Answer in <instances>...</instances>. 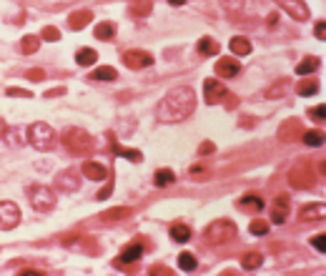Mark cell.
<instances>
[{
  "label": "cell",
  "instance_id": "23",
  "mask_svg": "<svg viewBox=\"0 0 326 276\" xmlns=\"http://www.w3.org/2000/svg\"><path fill=\"white\" fill-rule=\"evenodd\" d=\"M171 239L178 241V244H186V241L191 239V229H188L186 223H173V226H171Z\"/></svg>",
  "mask_w": 326,
  "mask_h": 276
},
{
  "label": "cell",
  "instance_id": "12",
  "mask_svg": "<svg viewBox=\"0 0 326 276\" xmlns=\"http://www.w3.org/2000/svg\"><path fill=\"white\" fill-rule=\"evenodd\" d=\"M226 95V88L218 83V81H213V78H206L204 81V98H206V103H218L221 98Z\"/></svg>",
  "mask_w": 326,
  "mask_h": 276
},
{
  "label": "cell",
  "instance_id": "6",
  "mask_svg": "<svg viewBox=\"0 0 326 276\" xmlns=\"http://www.w3.org/2000/svg\"><path fill=\"white\" fill-rule=\"evenodd\" d=\"M28 196H30V206L35 211H53L56 209V193L48 186H30Z\"/></svg>",
  "mask_w": 326,
  "mask_h": 276
},
{
  "label": "cell",
  "instance_id": "1",
  "mask_svg": "<svg viewBox=\"0 0 326 276\" xmlns=\"http://www.w3.org/2000/svg\"><path fill=\"white\" fill-rule=\"evenodd\" d=\"M196 111V93L188 86H178L166 93V98L158 106V121L161 123H178L186 121L191 113Z\"/></svg>",
  "mask_w": 326,
  "mask_h": 276
},
{
  "label": "cell",
  "instance_id": "44",
  "mask_svg": "<svg viewBox=\"0 0 326 276\" xmlns=\"http://www.w3.org/2000/svg\"><path fill=\"white\" fill-rule=\"evenodd\" d=\"M111 191H113V184H106V188L98 193V201H106V198L111 196Z\"/></svg>",
  "mask_w": 326,
  "mask_h": 276
},
{
  "label": "cell",
  "instance_id": "40",
  "mask_svg": "<svg viewBox=\"0 0 326 276\" xmlns=\"http://www.w3.org/2000/svg\"><path fill=\"white\" fill-rule=\"evenodd\" d=\"M213 151H216V146H213L211 141H206V143H201V146H198V154H201V156H208V154H213Z\"/></svg>",
  "mask_w": 326,
  "mask_h": 276
},
{
  "label": "cell",
  "instance_id": "37",
  "mask_svg": "<svg viewBox=\"0 0 326 276\" xmlns=\"http://www.w3.org/2000/svg\"><path fill=\"white\" fill-rule=\"evenodd\" d=\"M40 40H51V43H56V40H60V31L58 28H53V26H48V28H43V33H40Z\"/></svg>",
  "mask_w": 326,
  "mask_h": 276
},
{
  "label": "cell",
  "instance_id": "22",
  "mask_svg": "<svg viewBox=\"0 0 326 276\" xmlns=\"http://www.w3.org/2000/svg\"><path fill=\"white\" fill-rule=\"evenodd\" d=\"M229 48H231V53H236V56H248V53H251V43H248V38H243V35L231 38Z\"/></svg>",
  "mask_w": 326,
  "mask_h": 276
},
{
  "label": "cell",
  "instance_id": "5",
  "mask_svg": "<svg viewBox=\"0 0 326 276\" xmlns=\"http://www.w3.org/2000/svg\"><path fill=\"white\" fill-rule=\"evenodd\" d=\"M238 236V229L234 226V221H213L206 229V241L208 244H226V241H234Z\"/></svg>",
  "mask_w": 326,
  "mask_h": 276
},
{
  "label": "cell",
  "instance_id": "7",
  "mask_svg": "<svg viewBox=\"0 0 326 276\" xmlns=\"http://www.w3.org/2000/svg\"><path fill=\"white\" fill-rule=\"evenodd\" d=\"M20 223V209L13 201H0V229L10 231Z\"/></svg>",
  "mask_w": 326,
  "mask_h": 276
},
{
  "label": "cell",
  "instance_id": "25",
  "mask_svg": "<svg viewBox=\"0 0 326 276\" xmlns=\"http://www.w3.org/2000/svg\"><path fill=\"white\" fill-rule=\"evenodd\" d=\"M76 61H78V65H93V63L98 61V53L93 48H81L76 53Z\"/></svg>",
  "mask_w": 326,
  "mask_h": 276
},
{
  "label": "cell",
  "instance_id": "24",
  "mask_svg": "<svg viewBox=\"0 0 326 276\" xmlns=\"http://www.w3.org/2000/svg\"><path fill=\"white\" fill-rule=\"evenodd\" d=\"M153 181H156V186H171L173 181H176V173L171 171V168H158L156 171V176H153Z\"/></svg>",
  "mask_w": 326,
  "mask_h": 276
},
{
  "label": "cell",
  "instance_id": "18",
  "mask_svg": "<svg viewBox=\"0 0 326 276\" xmlns=\"http://www.w3.org/2000/svg\"><path fill=\"white\" fill-rule=\"evenodd\" d=\"M324 214H326L324 204H311V206H304L298 211V218L301 221H319V218H324Z\"/></svg>",
  "mask_w": 326,
  "mask_h": 276
},
{
  "label": "cell",
  "instance_id": "17",
  "mask_svg": "<svg viewBox=\"0 0 326 276\" xmlns=\"http://www.w3.org/2000/svg\"><path fill=\"white\" fill-rule=\"evenodd\" d=\"M90 20H93V13L90 10H76V13H70L68 26H70V31H83Z\"/></svg>",
  "mask_w": 326,
  "mask_h": 276
},
{
  "label": "cell",
  "instance_id": "36",
  "mask_svg": "<svg viewBox=\"0 0 326 276\" xmlns=\"http://www.w3.org/2000/svg\"><path fill=\"white\" fill-rule=\"evenodd\" d=\"M248 231H251L254 236H264V234H268V223L266 221H251V223H248Z\"/></svg>",
  "mask_w": 326,
  "mask_h": 276
},
{
  "label": "cell",
  "instance_id": "47",
  "mask_svg": "<svg viewBox=\"0 0 326 276\" xmlns=\"http://www.w3.org/2000/svg\"><path fill=\"white\" fill-rule=\"evenodd\" d=\"M23 276H40L43 271H35V269H26V271H20Z\"/></svg>",
  "mask_w": 326,
  "mask_h": 276
},
{
  "label": "cell",
  "instance_id": "16",
  "mask_svg": "<svg viewBox=\"0 0 326 276\" xmlns=\"http://www.w3.org/2000/svg\"><path fill=\"white\" fill-rule=\"evenodd\" d=\"M281 8H286L294 18H298V20H306L309 18V8L301 3V0H276Z\"/></svg>",
  "mask_w": 326,
  "mask_h": 276
},
{
  "label": "cell",
  "instance_id": "39",
  "mask_svg": "<svg viewBox=\"0 0 326 276\" xmlns=\"http://www.w3.org/2000/svg\"><path fill=\"white\" fill-rule=\"evenodd\" d=\"M326 236L324 234H316V236H311V246L316 248V251H326Z\"/></svg>",
  "mask_w": 326,
  "mask_h": 276
},
{
  "label": "cell",
  "instance_id": "20",
  "mask_svg": "<svg viewBox=\"0 0 326 276\" xmlns=\"http://www.w3.org/2000/svg\"><path fill=\"white\" fill-rule=\"evenodd\" d=\"M286 216H289V198H286V196H279V198H276V206H273L271 221H273V223H284Z\"/></svg>",
  "mask_w": 326,
  "mask_h": 276
},
{
  "label": "cell",
  "instance_id": "27",
  "mask_svg": "<svg viewBox=\"0 0 326 276\" xmlns=\"http://www.w3.org/2000/svg\"><path fill=\"white\" fill-rule=\"evenodd\" d=\"M38 45H40V38H38V35H26V38L20 40V53L30 56V53L38 51Z\"/></svg>",
  "mask_w": 326,
  "mask_h": 276
},
{
  "label": "cell",
  "instance_id": "19",
  "mask_svg": "<svg viewBox=\"0 0 326 276\" xmlns=\"http://www.w3.org/2000/svg\"><path fill=\"white\" fill-rule=\"evenodd\" d=\"M90 81L111 83V81H118V73H116V68H111V65H101V68H95V70L90 73Z\"/></svg>",
  "mask_w": 326,
  "mask_h": 276
},
{
  "label": "cell",
  "instance_id": "3",
  "mask_svg": "<svg viewBox=\"0 0 326 276\" xmlns=\"http://www.w3.org/2000/svg\"><path fill=\"white\" fill-rule=\"evenodd\" d=\"M314 181H316V176H314V166H311L309 158H301V161H296V163L291 166V171H289V184L294 186V188H311Z\"/></svg>",
  "mask_w": 326,
  "mask_h": 276
},
{
  "label": "cell",
  "instance_id": "38",
  "mask_svg": "<svg viewBox=\"0 0 326 276\" xmlns=\"http://www.w3.org/2000/svg\"><path fill=\"white\" fill-rule=\"evenodd\" d=\"M131 214V209H111V211H106V214L101 216L103 221H111V218H123V216Z\"/></svg>",
  "mask_w": 326,
  "mask_h": 276
},
{
  "label": "cell",
  "instance_id": "14",
  "mask_svg": "<svg viewBox=\"0 0 326 276\" xmlns=\"http://www.w3.org/2000/svg\"><path fill=\"white\" fill-rule=\"evenodd\" d=\"M298 136H301V121H296V118L286 121L279 128V138L281 141H298Z\"/></svg>",
  "mask_w": 326,
  "mask_h": 276
},
{
  "label": "cell",
  "instance_id": "35",
  "mask_svg": "<svg viewBox=\"0 0 326 276\" xmlns=\"http://www.w3.org/2000/svg\"><path fill=\"white\" fill-rule=\"evenodd\" d=\"M316 91H319V83L316 81H301L298 83V93L301 95H314Z\"/></svg>",
  "mask_w": 326,
  "mask_h": 276
},
{
  "label": "cell",
  "instance_id": "42",
  "mask_svg": "<svg viewBox=\"0 0 326 276\" xmlns=\"http://www.w3.org/2000/svg\"><path fill=\"white\" fill-rule=\"evenodd\" d=\"M28 78H30V81H43V78H45V73H43L40 68H33V70H28Z\"/></svg>",
  "mask_w": 326,
  "mask_h": 276
},
{
  "label": "cell",
  "instance_id": "21",
  "mask_svg": "<svg viewBox=\"0 0 326 276\" xmlns=\"http://www.w3.org/2000/svg\"><path fill=\"white\" fill-rule=\"evenodd\" d=\"M131 15L136 18H148L151 10H153V0H131Z\"/></svg>",
  "mask_w": 326,
  "mask_h": 276
},
{
  "label": "cell",
  "instance_id": "46",
  "mask_svg": "<svg viewBox=\"0 0 326 276\" xmlns=\"http://www.w3.org/2000/svg\"><path fill=\"white\" fill-rule=\"evenodd\" d=\"M151 274H171V269H166V266H151Z\"/></svg>",
  "mask_w": 326,
  "mask_h": 276
},
{
  "label": "cell",
  "instance_id": "50",
  "mask_svg": "<svg viewBox=\"0 0 326 276\" xmlns=\"http://www.w3.org/2000/svg\"><path fill=\"white\" fill-rule=\"evenodd\" d=\"M168 3H171V5H183L186 0H168Z\"/></svg>",
  "mask_w": 326,
  "mask_h": 276
},
{
  "label": "cell",
  "instance_id": "10",
  "mask_svg": "<svg viewBox=\"0 0 326 276\" xmlns=\"http://www.w3.org/2000/svg\"><path fill=\"white\" fill-rule=\"evenodd\" d=\"M236 206L241 211H246V214H261L264 211V198L259 193H246L243 198L236 201Z\"/></svg>",
  "mask_w": 326,
  "mask_h": 276
},
{
  "label": "cell",
  "instance_id": "29",
  "mask_svg": "<svg viewBox=\"0 0 326 276\" xmlns=\"http://www.w3.org/2000/svg\"><path fill=\"white\" fill-rule=\"evenodd\" d=\"M319 68V58H304V61L296 65V73L298 76H309V73H314Z\"/></svg>",
  "mask_w": 326,
  "mask_h": 276
},
{
  "label": "cell",
  "instance_id": "28",
  "mask_svg": "<svg viewBox=\"0 0 326 276\" xmlns=\"http://www.w3.org/2000/svg\"><path fill=\"white\" fill-rule=\"evenodd\" d=\"M261 264H264V256H261V254H246L243 261H241V266H243L246 271H254V269H259Z\"/></svg>",
  "mask_w": 326,
  "mask_h": 276
},
{
  "label": "cell",
  "instance_id": "26",
  "mask_svg": "<svg viewBox=\"0 0 326 276\" xmlns=\"http://www.w3.org/2000/svg\"><path fill=\"white\" fill-rule=\"evenodd\" d=\"M113 35H116L113 23H98L95 26V38L98 40H113Z\"/></svg>",
  "mask_w": 326,
  "mask_h": 276
},
{
  "label": "cell",
  "instance_id": "30",
  "mask_svg": "<svg viewBox=\"0 0 326 276\" xmlns=\"http://www.w3.org/2000/svg\"><path fill=\"white\" fill-rule=\"evenodd\" d=\"M301 138H304L306 146H321L324 143V133L321 131H306V133H301Z\"/></svg>",
  "mask_w": 326,
  "mask_h": 276
},
{
  "label": "cell",
  "instance_id": "43",
  "mask_svg": "<svg viewBox=\"0 0 326 276\" xmlns=\"http://www.w3.org/2000/svg\"><path fill=\"white\" fill-rule=\"evenodd\" d=\"M314 33H316V38H319V40H324V38H326V26H324V20H319V26L314 28Z\"/></svg>",
  "mask_w": 326,
  "mask_h": 276
},
{
  "label": "cell",
  "instance_id": "4",
  "mask_svg": "<svg viewBox=\"0 0 326 276\" xmlns=\"http://www.w3.org/2000/svg\"><path fill=\"white\" fill-rule=\"evenodd\" d=\"M28 141L38 151H51L56 146V131L48 123H33L28 128Z\"/></svg>",
  "mask_w": 326,
  "mask_h": 276
},
{
  "label": "cell",
  "instance_id": "32",
  "mask_svg": "<svg viewBox=\"0 0 326 276\" xmlns=\"http://www.w3.org/2000/svg\"><path fill=\"white\" fill-rule=\"evenodd\" d=\"M198 51L206 53V56H218V43L211 40V38H201L198 40Z\"/></svg>",
  "mask_w": 326,
  "mask_h": 276
},
{
  "label": "cell",
  "instance_id": "45",
  "mask_svg": "<svg viewBox=\"0 0 326 276\" xmlns=\"http://www.w3.org/2000/svg\"><path fill=\"white\" fill-rule=\"evenodd\" d=\"M324 113H326L324 106H319V108H311V116H314V118H319V121H324Z\"/></svg>",
  "mask_w": 326,
  "mask_h": 276
},
{
  "label": "cell",
  "instance_id": "49",
  "mask_svg": "<svg viewBox=\"0 0 326 276\" xmlns=\"http://www.w3.org/2000/svg\"><path fill=\"white\" fill-rule=\"evenodd\" d=\"M5 133H8V126H5V123L0 121V136H5Z\"/></svg>",
  "mask_w": 326,
  "mask_h": 276
},
{
  "label": "cell",
  "instance_id": "8",
  "mask_svg": "<svg viewBox=\"0 0 326 276\" xmlns=\"http://www.w3.org/2000/svg\"><path fill=\"white\" fill-rule=\"evenodd\" d=\"M123 61L131 70H143V68H151L153 65V56L146 53V51H126L123 53Z\"/></svg>",
  "mask_w": 326,
  "mask_h": 276
},
{
  "label": "cell",
  "instance_id": "2",
  "mask_svg": "<svg viewBox=\"0 0 326 276\" xmlns=\"http://www.w3.org/2000/svg\"><path fill=\"white\" fill-rule=\"evenodd\" d=\"M63 146H65L73 156H88L90 151L95 148L93 138H90L83 128H68V131L63 133Z\"/></svg>",
  "mask_w": 326,
  "mask_h": 276
},
{
  "label": "cell",
  "instance_id": "33",
  "mask_svg": "<svg viewBox=\"0 0 326 276\" xmlns=\"http://www.w3.org/2000/svg\"><path fill=\"white\" fill-rule=\"evenodd\" d=\"M286 88H289V81H286V78H281L279 83H273V86L268 88V91H266V95H268V98H276V95H284V93H286Z\"/></svg>",
  "mask_w": 326,
  "mask_h": 276
},
{
  "label": "cell",
  "instance_id": "9",
  "mask_svg": "<svg viewBox=\"0 0 326 276\" xmlns=\"http://www.w3.org/2000/svg\"><path fill=\"white\" fill-rule=\"evenodd\" d=\"M78 179H81V176H78V171H76V168H68V171H60L58 176H56V184H58L60 191L73 193V191H78V186H81Z\"/></svg>",
  "mask_w": 326,
  "mask_h": 276
},
{
  "label": "cell",
  "instance_id": "31",
  "mask_svg": "<svg viewBox=\"0 0 326 276\" xmlns=\"http://www.w3.org/2000/svg\"><path fill=\"white\" fill-rule=\"evenodd\" d=\"M178 266L183 269V271H193L198 264H196V256L193 254H188V251H183L181 256H178Z\"/></svg>",
  "mask_w": 326,
  "mask_h": 276
},
{
  "label": "cell",
  "instance_id": "48",
  "mask_svg": "<svg viewBox=\"0 0 326 276\" xmlns=\"http://www.w3.org/2000/svg\"><path fill=\"white\" fill-rule=\"evenodd\" d=\"M63 93H65V88H56V91H48V93H45V95L51 98V95H63Z\"/></svg>",
  "mask_w": 326,
  "mask_h": 276
},
{
  "label": "cell",
  "instance_id": "34",
  "mask_svg": "<svg viewBox=\"0 0 326 276\" xmlns=\"http://www.w3.org/2000/svg\"><path fill=\"white\" fill-rule=\"evenodd\" d=\"M113 151L118 156H123V158H128V161H141L143 156H141V151H133V148H123V146H113Z\"/></svg>",
  "mask_w": 326,
  "mask_h": 276
},
{
  "label": "cell",
  "instance_id": "13",
  "mask_svg": "<svg viewBox=\"0 0 326 276\" xmlns=\"http://www.w3.org/2000/svg\"><path fill=\"white\" fill-rule=\"evenodd\" d=\"M81 173H83L86 179H90V181H106V176H108L106 166H103V163H95V161H86L83 168H81Z\"/></svg>",
  "mask_w": 326,
  "mask_h": 276
},
{
  "label": "cell",
  "instance_id": "11",
  "mask_svg": "<svg viewBox=\"0 0 326 276\" xmlns=\"http://www.w3.org/2000/svg\"><path fill=\"white\" fill-rule=\"evenodd\" d=\"M141 256H143V246L136 241V244L126 246V248L120 251V256L116 259V266H131V264H136Z\"/></svg>",
  "mask_w": 326,
  "mask_h": 276
},
{
  "label": "cell",
  "instance_id": "41",
  "mask_svg": "<svg viewBox=\"0 0 326 276\" xmlns=\"http://www.w3.org/2000/svg\"><path fill=\"white\" fill-rule=\"evenodd\" d=\"M8 95H18V98H30V91H23V88H8Z\"/></svg>",
  "mask_w": 326,
  "mask_h": 276
},
{
  "label": "cell",
  "instance_id": "15",
  "mask_svg": "<svg viewBox=\"0 0 326 276\" xmlns=\"http://www.w3.org/2000/svg\"><path fill=\"white\" fill-rule=\"evenodd\" d=\"M238 61H234V58H218L216 61V73L221 76V78H234V76H238Z\"/></svg>",
  "mask_w": 326,
  "mask_h": 276
}]
</instances>
